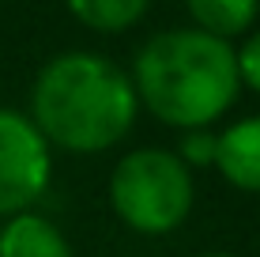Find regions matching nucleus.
<instances>
[{
	"instance_id": "1",
	"label": "nucleus",
	"mask_w": 260,
	"mask_h": 257,
	"mask_svg": "<svg viewBox=\"0 0 260 257\" xmlns=\"http://www.w3.org/2000/svg\"><path fill=\"white\" fill-rule=\"evenodd\" d=\"M30 121L49 140L53 152L98 155L117 148L140 118L128 68L106 53L64 49L34 72Z\"/></svg>"
},
{
	"instance_id": "2",
	"label": "nucleus",
	"mask_w": 260,
	"mask_h": 257,
	"mask_svg": "<svg viewBox=\"0 0 260 257\" xmlns=\"http://www.w3.org/2000/svg\"><path fill=\"white\" fill-rule=\"evenodd\" d=\"M140 110L166 129H211L238 102L234 42L200 26H170L147 38L128 68Z\"/></svg>"
},
{
	"instance_id": "3",
	"label": "nucleus",
	"mask_w": 260,
	"mask_h": 257,
	"mask_svg": "<svg viewBox=\"0 0 260 257\" xmlns=\"http://www.w3.org/2000/svg\"><path fill=\"white\" fill-rule=\"evenodd\" d=\"M106 197L128 231L162 238L192 216L196 178L174 148H132L113 163Z\"/></svg>"
},
{
	"instance_id": "4",
	"label": "nucleus",
	"mask_w": 260,
	"mask_h": 257,
	"mask_svg": "<svg viewBox=\"0 0 260 257\" xmlns=\"http://www.w3.org/2000/svg\"><path fill=\"white\" fill-rule=\"evenodd\" d=\"M53 182V148L26 110L0 106V219L30 212Z\"/></svg>"
},
{
	"instance_id": "5",
	"label": "nucleus",
	"mask_w": 260,
	"mask_h": 257,
	"mask_svg": "<svg viewBox=\"0 0 260 257\" xmlns=\"http://www.w3.org/2000/svg\"><path fill=\"white\" fill-rule=\"evenodd\" d=\"M215 170L241 193L260 197V113L230 121L215 132Z\"/></svg>"
},
{
	"instance_id": "6",
	"label": "nucleus",
	"mask_w": 260,
	"mask_h": 257,
	"mask_svg": "<svg viewBox=\"0 0 260 257\" xmlns=\"http://www.w3.org/2000/svg\"><path fill=\"white\" fill-rule=\"evenodd\" d=\"M0 257H76V250L53 219L30 208L0 219Z\"/></svg>"
},
{
	"instance_id": "7",
	"label": "nucleus",
	"mask_w": 260,
	"mask_h": 257,
	"mask_svg": "<svg viewBox=\"0 0 260 257\" xmlns=\"http://www.w3.org/2000/svg\"><path fill=\"white\" fill-rule=\"evenodd\" d=\"M185 8L192 15V26L226 42L249 34L260 15V0H185Z\"/></svg>"
},
{
	"instance_id": "8",
	"label": "nucleus",
	"mask_w": 260,
	"mask_h": 257,
	"mask_svg": "<svg viewBox=\"0 0 260 257\" xmlns=\"http://www.w3.org/2000/svg\"><path fill=\"white\" fill-rule=\"evenodd\" d=\"M72 19L83 23L94 34H121L132 31L147 15L151 0H64Z\"/></svg>"
},
{
	"instance_id": "9",
	"label": "nucleus",
	"mask_w": 260,
	"mask_h": 257,
	"mask_svg": "<svg viewBox=\"0 0 260 257\" xmlns=\"http://www.w3.org/2000/svg\"><path fill=\"white\" fill-rule=\"evenodd\" d=\"M174 152L192 174L204 170V166H211L215 163V129H185Z\"/></svg>"
},
{
	"instance_id": "10",
	"label": "nucleus",
	"mask_w": 260,
	"mask_h": 257,
	"mask_svg": "<svg viewBox=\"0 0 260 257\" xmlns=\"http://www.w3.org/2000/svg\"><path fill=\"white\" fill-rule=\"evenodd\" d=\"M234 68H238V83L260 95V31L241 34V42L234 46Z\"/></svg>"
},
{
	"instance_id": "11",
	"label": "nucleus",
	"mask_w": 260,
	"mask_h": 257,
	"mask_svg": "<svg viewBox=\"0 0 260 257\" xmlns=\"http://www.w3.org/2000/svg\"><path fill=\"white\" fill-rule=\"evenodd\" d=\"M196 257H238V253H226V250H208V253H196Z\"/></svg>"
}]
</instances>
